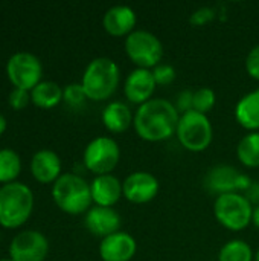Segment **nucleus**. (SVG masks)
Returning <instances> with one entry per match:
<instances>
[{"instance_id":"f257e3e1","label":"nucleus","mask_w":259,"mask_h":261,"mask_svg":"<svg viewBox=\"0 0 259 261\" xmlns=\"http://www.w3.org/2000/svg\"><path fill=\"white\" fill-rule=\"evenodd\" d=\"M180 113L176 106L163 98H153L137 107L133 127L136 135L147 142H162L176 135Z\"/></svg>"},{"instance_id":"f03ea898","label":"nucleus","mask_w":259,"mask_h":261,"mask_svg":"<svg viewBox=\"0 0 259 261\" xmlns=\"http://www.w3.org/2000/svg\"><path fill=\"white\" fill-rule=\"evenodd\" d=\"M121 83V69L113 58L98 57L93 58L81 80V86L85 92L87 99L105 101L111 98Z\"/></svg>"},{"instance_id":"7ed1b4c3","label":"nucleus","mask_w":259,"mask_h":261,"mask_svg":"<svg viewBox=\"0 0 259 261\" xmlns=\"http://www.w3.org/2000/svg\"><path fill=\"white\" fill-rule=\"evenodd\" d=\"M52 199L63 213L70 216L85 214L93 203L90 184L75 173H64L56 179L52 185Z\"/></svg>"},{"instance_id":"20e7f679","label":"nucleus","mask_w":259,"mask_h":261,"mask_svg":"<svg viewBox=\"0 0 259 261\" xmlns=\"http://www.w3.org/2000/svg\"><path fill=\"white\" fill-rule=\"evenodd\" d=\"M34 210L32 190L21 182H11L0 187V225L15 229L24 225Z\"/></svg>"},{"instance_id":"39448f33","label":"nucleus","mask_w":259,"mask_h":261,"mask_svg":"<svg viewBox=\"0 0 259 261\" xmlns=\"http://www.w3.org/2000/svg\"><path fill=\"white\" fill-rule=\"evenodd\" d=\"M176 136L182 147L192 153H202L209 148L214 139V128L208 115L195 110L180 115Z\"/></svg>"},{"instance_id":"423d86ee","label":"nucleus","mask_w":259,"mask_h":261,"mask_svg":"<svg viewBox=\"0 0 259 261\" xmlns=\"http://www.w3.org/2000/svg\"><path fill=\"white\" fill-rule=\"evenodd\" d=\"M214 216L229 231H243L252 223L253 205L240 193H227L215 197Z\"/></svg>"},{"instance_id":"0eeeda50","label":"nucleus","mask_w":259,"mask_h":261,"mask_svg":"<svg viewBox=\"0 0 259 261\" xmlns=\"http://www.w3.org/2000/svg\"><path fill=\"white\" fill-rule=\"evenodd\" d=\"M124 49L130 61L139 69H154L163 58L162 41L150 31L136 29L124 41Z\"/></svg>"},{"instance_id":"6e6552de","label":"nucleus","mask_w":259,"mask_h":261,"mask_svg":"<svg viewBox=\"0 0 259 261\" xmlns=\"http://www.w3.org/2000/svg\"><path fill=\"white\" fill-rule=\"evenodd\" d=\"M121 159L119 144L110 136H98L84 148L82 161L85 168L95 176L111 174Z\"/></svg>"},{"instance_id":"1a4fd4ad","label":"nucleus","mask_w":259,"mask_h":261,"mask_svg":"<svg viewBox=\"0 0 259 261\" xmlns=\"http://www.w3.org/2000/svg\"><path fill=\"white\" fill-rule=\"evenodd\" d=\"M6 73L14 89L31 92L41 83L43 66L38 57L31 52H17L6 63Z\"/></svg>"},{"instance_id":"9d476101","label":"nucleus","mask_w":259,"mask_h":261,"mask_svg":"<svg viewBox=\"0 0 259 261\" xmlns=\"http://www.w3.org/2000/svg\"><path fill=\"white\" fill-rule=\"evenodd\" d=\"M49 252V242L34 229L18 232L9 246V258L12 261H44Z\"/></svg>"},{"instance_id":"9b49d317","label":"nucleus","mask_w":259,"mask_h":261,"mask_svg":"<svg viewBox=\"0 0 259 261\" xmlns=\"http://www.w3.org/2000/svg\"><path fill=\"white\" fill-rule=\"evenodd\" d=\"M124 197L134 203L143 205L156 199L160 191L159 179L148 171H134L125 177L122 182Z\"/></svg>"},{"instance_id":"f8f14e48","label":"nucleus","mask_w":259,"mask_h":261,"mask_svg":"<svg viewBox=\"0 0 259 261\" xmlns=\"http://www.w3.org/2000/svg\"><path fill=\"white\" fill-rule=\"evenodd\" d=\"M156 87L157 84L153 70L136 67L127 75L124 81V95L131 104L142 106L150 99H153Z\"/></svg>"},{"instance_id":"ddd939ff","label":"nucleus","mask_w":259,"mask_h":261,"mask_svg":"<svg viewBox=\"0 0 259 261\" xmlns=\"http://www.w3.org/2000/svg\"><path fill=\"white\" fill-rule=\"evenodd\" d=\"M136 252V239L125 231L114 232L99 243V257L102 261H131Z\"/></svg>"},{"instance_id":"4468645a","label":"nucleus","mask_w":259,"mask_h":261,"mask_svg":"<svg viewBox=\"0 0 259 261\" xmlns=\"http://www.w3.org/2000/svg\"><path fill=\"white\" fill-rule=\"evenodd\" d=\"M84 225L90 234H93L95 237H101L102 240L121 231L122 219L114 208H104L95 205L85 213Z\"/></svg>"},{"instance_id":"2eb2a0df","label":"nucleus","mask_w":259,"mask_h":261,"mask_svg":"<svg viewBox=\"0 0 259 261\" xmlns=\"http://www.w3.org/2000/svg\"><path fill=\"white\" fill-rule=\"evenodd\" d=\"M137 15L131 6L127 5H114L108 8L104 14L102 24L108 35L111 37H128L133 31H136Z\"/></svg>"},{"instance_id":"dca6fc26","label":"nucleus","mask_w":259,"mask_h":261,"mask_svg":"<svg viewBox=\"0 0 259 261\" xmlns=\"http://www.w3.org/2000/svg\"><path fill=\"white\" fill-rule=\"evenodd\" d=\"M92 200L96 206L113 208L124 196L122 182L113 174L96 176L90 184Z\"/></svg>"},{"instance_id":"f3484780","label":"nucleus","mask_w":259,"mask_h":261,"mask_svg":"<svg viewBox=\"0 0 259 261\" xmlns=\"http://www.w3.org/2000/svg\"><path fill=\"white\" fill-rule=\"evenodd\" d=\"M240 174L241 173L232 165H226V164L215 165L208 171L205 177V187L209 193L215 196L237 193V184Z\"/></svg>"},{"instance_id":"a211bd4d","label":"nucleus","mask_w":259,"mask_h":261,"mask_svg":"<svg viewBox=\"0 0 259 261\" xmlns=\"http://www.w3.org/2000/svg\"><path fill=\"white\" fill-rule=\"evenodd\" d=\"M31 173L40 184H55L61 176V159L52 150H40L31 161Z\"/></svg>"},{"instance_id":"6ab92c4d","label":"nucleus","mask_w":259,"mask_h":261,"mask_svg":"<svg viewBox=\"0 0 259 261\" xmlns=\"http://www.w3.org/2000/svg\"><path fill=\"white\" fill-rule=\"evenodd\" d=\"M101 119H102L104 127L110 133L119 135V133L127 132L130 128V125H133L134 115L125 102L111 101L104 107Z\"/></svg>"},{"instance_id":"aec40b11","label":"nucleus","mask_w":259,"mask_h":261,"mask_svg":"<svg viewBox=\"0 0 259 261\" xmlns=\"http://www.w3.org/2000/svg\"><path fill=\"white\" fill-rule=\"evenodd\" d=\"M235 119L249 133L259 132V89L241 96L235 106Z\"/></svg>"},{"instance_id":"412c9836","label":"nucleus","mask_w":259,"mask_h":261,"mask_svg":"<svg viewBox=\"0 0 259 261\" xmlns=\"http://www.w3.org/2000/svg\"><path fill=\"white\" fill-rule=\"evenodd\" d=\"M31 101L40 109H53L63 101V89L55 81H41L31 90Z\"/></svg>"},{"instance_id":"4be33fe9","label":"nucleus","mask_w":259,"mask_h":261,"mask_svg":"<svg viewBox=\"0 0 259 261\" xmlns=\"http://www.w3.org/2000/svg\"><path fill=\"white\" fill-rule=\"evenodd\" d=\"M237 158L247 168L259 167V132L247 133L237 145Z\"/></svg>"},{"instance_id":"5701e85b","label":"nucleus","mask_w":259,"mask_h":261,"mask_svg":"<svg viewBox=\"0 0 259 261\" xmlns=\"http://www.w3.org/2000/svg\"><path fill=\"white\" fill-rule=\"evenodd\" d=\"M21 171L20 156L11 148L0 150V182L3 185L15 182Z\"/></svg>"},{"instance_id":"b1692460","label":"nucleus","mask_w":259,"mask_h":261,"mask_svg":"<svg viewBox=\"0 0 259 261\" xmlns=\"http://www.w3.org/2000/svg\"><path fill=\"white\" fill-rule=\"evenodd\" d=\"M255 258L250 245L241 239L229 240L220 249L218 261H252Z\"/></svg>"},{"instance_id":"393cba45","label":"nucleus","mask_w":259,"mask_h":261,"mask_svg":"<svg viewBox=\"0 0 259 261\" xmlns=\"http://www.w3.org/2000/svg\"><path fill=\"white\" fill-rule=\"evenodd\" d=\"M217 102L215 92L209 87H200L194 92V110L208 115Z\"/></svg>"},{"instance_id":"a878e982","label":"nucleus","mask_w":259,"mask_h":261,"mask_svg":"<svg viewBox=\"0 0 259 261\" xmlns=\"http://www.w3.org/2000/svg\"><path fill=\"white\" fill-rule=\"evenodd\" d=\"M85 99H87V96H85V92H84L81 83H72L63 89V101L73 109L81 107L85 102Z\"/></svg>"},{"instance_id":"bb28decb","label":"nucleus","mask_w":259,"mask_h":261,"mask_svg":"<svg viewBox=\"0 0 259 261\" xmlns=\"http://www.w3.org/2000/svg\"><path fill=\"white\" fill-rule=\"evenodd\" d=\"M153 75L156 80V84L160 87L169 86L171 83H174L176 80V69L171 64H163L160 63L159 66H156L153 69Z\"/></svg>"},{"instance_id":"cd10ccee","label":"nucleus","mask_w":259,"mask_h":261,"mask_svg":"<svg viewBox=\"0 0 259 261\" xmlns=\"http://www.w3.org/2000/svg\"><path fill=\"white\" fill-rule=\"evenodd\" d=\"M214 18H215V9L209 8V6H202L191 14L189 21L192 26H205V24L211 23Z\"/></svg>"},{"instance_id":"c85d7f7f","label":"nucleus","mask_w":259,"mask_h":261,"mask_svg":"<svg viewBox=\"0 0 259 261\" xmlns=\"http://www.w3.org/2000/svg\"><path fill=\"white\" fill-rule=\"evenodd\" d=\"M246 70L250 78L259 81V44L249 50L246 57Z\"/></svg>"},{"instance_id":"c756f323","label":"nucleus","mask_w":259,"mask_h":261,"mask_svg":"<svg viewBox=\"0 0 259 261\" xmlns=\"http://www.w3.org/2000/svg\"><path fill=\"white\" fill-rule=\"evenodd\" d=\"M176 109L180 115L194 110V92L192 90H182L176 98Z\"/></svg>"},{"instance_id":"7c9ffc66","label":"nucleus","mask_w":259,"mask_h":261,"mask_svg":"<svg viewBox=\"0 0 259 261\" xmlns=\"http://www.w3.org/2000/svg\"><path fill=\"white\" fill-rule=\"evenodd\" d=\"M29 101H31V92H27V90L12 89V92L9 93V104L15 110L24 109L29 104Z\"/></svg>"},{"instance_id":"2f4dec72","label":"nucleus","mask_w":259,"mask_h":261,"mask_svg":"<svg viewBox=\"0 0 259 261\" xmlns=\"http://www.w3.org/2000/svg\"><path fill=\"white\" fill-rule=\"evenodd\" d=\"M253 206H256L259 205V182H253L252 185H250V188L243 194Z\"/></svg>"},{"instance_id":"473e14b6","label":"nucleus","mask_w":259,"mask_h":261,"mask_svg":"<svg viewBox=\"0 0 259 261\" xmlns=\"http://www.w3.org/2000/svg\"><path fill=\"white\" fill-rule=\"evenodd\" d=\"M252 223L259 229V205L253 206V216H252Z\"/></svg>"},{"instance_id":"72a5a7b5","label":"nucleus","mask_w":259,"mask_h":261,"mask_svg":"<svg viewBox=\"0 0 259 261\" xmlns=\"http://www.w3.org/2000/svg\"><path fill=\"white\" fill-rule=\"evenodd\" d=\"M6 125H8V122H6V118L0 113V136L5 133V130H6Z\"/></svg>"},{"instance_id":"f704fd0d","label":"nucleus","mask_w":259,"mask_h":261,"mask_svg":"<svg viewBox=\"0 0 259 261\" xmlns=\"http://www.w3.org/2000/svg\"><path fill=\"white\" fill-rule=\"evenodd\" d=\"M255 261H259V249L256 251V254H255Z\"/></svg>"},{"instance_id":"c9c22d12","label":"nucleus","mask_w":259,"mask_h":261,"mask_svg":"<svg viewBox=\"0 0 259 261\" xmlns=\"http://www.w3.org/2000/svg\"><path fill=\"white\" fill-rule=\"evenodd\" d=\"M0 261H12V260H11V258H2Z\"/></svg>"}]
</instances>
